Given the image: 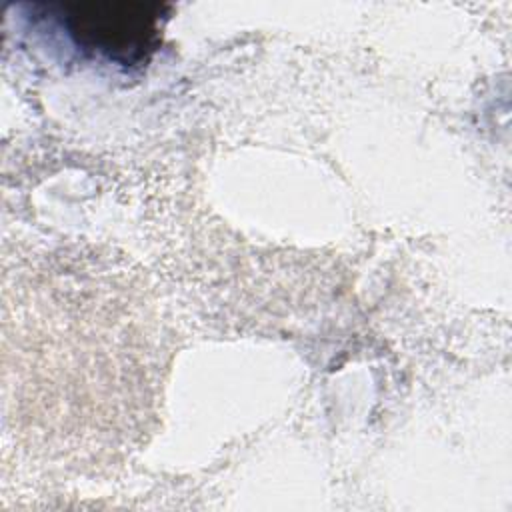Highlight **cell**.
Returning <instances> with one entry per match:
<instances>
[{
	"mask_svg": "<svg viewBox=\"0 0 512 512\" xmlns=\"http://www.w3.org/2000/svg\"><path fill=\"white\" fill-rule=\"evenodd\" d=\"M164 12L156 2H80L56 6L54 18L78 50L132 68L156 52Z\"/></svg>",
	"mask_w": 512,
	"mask_h": 512,
	"instance_id": "cell-1",
	"label": "cell"
}]
</instances>
